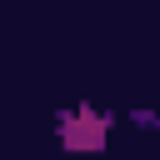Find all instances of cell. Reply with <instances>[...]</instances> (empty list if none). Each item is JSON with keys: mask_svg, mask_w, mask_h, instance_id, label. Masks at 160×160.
I'll return each mask as SVG.
<instances>
[{"mask_svg": "<svg viewBox=\"0 0 160 160\" xmlns=\"http://www.w3.org/2000/svg\"><path fill=\"white\" fill-rule=\"evenodd\" d=\"M105 135H110V115L80 105V110H60V140L65 150H105Z\"/></svg>", "mask_w": 160, "mask_h": 160, "instance_id": "6da1fadb", "label": "cell"}]
</instances>
